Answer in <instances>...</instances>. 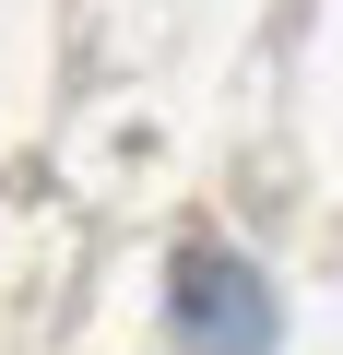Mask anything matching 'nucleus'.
<instances>
[{
    "label": "nucleus",
    "instance_id": "1",
    "mask_svg": "<svg viewBox=\"0 0 343 355\" xmlns=\"http://www.w3.org/2000/svg\"><path fill=\"white\" fill-rule=\"evenodd\" d=\"M178 320L202 355H272V284L237 249H190L178 261Z\"/></svg>",
    "mask_w": 343,
    "mask_h": 355
}]
</instances>
